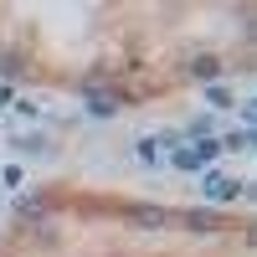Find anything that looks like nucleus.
Returning <instances> with one entry per match:
<instances>
[{"mask_svg": "<svg viewBox=\"0 0 257 257\" xmlns=\"http://www.w3.org/2000/svg\"><path fill=\"white\" fill-rule=\"evenodd\" d=\"M216 155H221V139H201L196 149H190V144H180L175 155H170V165H175V170H185V175H190V170H206V165L216 160Z\"/></svg>", "mask_w": 257, "mask_h": 257, "instance_id": "nucleus-1", "label": "nucleus"}, {"mask_svg": "<svg viewBox=\"0 0 257 257\" xmlns=\"http://www.w3.org/2000/svg\"><path fill=\"white\" fill-rule=\"evenodd\" d=\"M201 190H206L211 201H237V196H242V185L231 180V175H221V170H206V185H201Z\"/></svg>", "mask_w": 257, "mask_h": 257, "instance_id": "nucleus-2", "label": "nucleus"}, {"mask_svg": "<svg viewBox=\"0 0 257 257\" xmlns=\"http://www.w3.org/2000/svg\"><path fill=\"white\" fill-rule=\"evenodd\" d=\"M118 108H123L118 93H108V88H88V113H93V118H113Z\"/></svg>", "mask_w": 257, "mask_h": 257, "instance_id": "nucleus-3", "label": "nucleus"}, {"mask_svg": "<svg viewBox=\"0 0 257 257\" xmlns=\"http://www.w3.org/2000/svg\"><path fill=\"white\" fill-rule=\"evenodd\" d=\"M128 221L144 226V231H160V226L170 221V211H160V206H134V211H128Z\"/></svg>", "mask_w": 257, "mask_h": 257, "instance_id": "nucleus-4", "label": "nucleus"}, {"mask_svg": "<svg viewBox=\"0 0 257 257\" xmlns=\"http://www.w3.org/2000/svg\"><path fill=\"white\" fill-rule=\"evenodd\" d=\"M190 77L216 82V77H221V62H216V57H196V62H190Z\"/></svg>", "mask_w": 257, "mask_h": 257, "instance_id": "nucleus-5", "label": "nucleus"}, {"mask_svg": "<svg viewBox=\"0 0 257 257\" xmlns=\"http://www.w3.org/2000/svg\"><path fill=\"white\" fill-rule=\"evenodd\" d=\"M16 216H26V221H41V216H47V206H41L36 196H21V201H16Z\"/></svg>", "mask_w": 257, "mask_h": 257, "instance_id": "nucleus-6", "label": "nucleus"}, {"mask_svg": "<svg viewBox=\"0 0 257 257\" xmlns=\"http://www.w3.org/2000/svg\"><path fill=\"white\" fill-rule=\"evenodd\" d=\"M180 226H190V231H216V216H206V211H185Z\"/></svg>", "mask_w": 257, "mask_h": 257, "instance_id": "nucleus-7", "label": "nucleus"}, {"mask_svg": "<svg viewBox=\"0 0 257 257\" xmlns=\"http://www.w3.org/2000/svg\"><path fill=\"white\" fill-rule=\"evenodd\" d=\"M206 103H211V108H231V93L221 88V82H211V88H206Z\"/></svg>", "mask_w": 257, "mask_h": 257, "instance_id": "nucleus-8", "label": "nucleus"}, {"mask_svg": "<svg viewBox=\"0 0 257 257\" xmlns=\"http://www.w3.org/2000/svg\"><path fill=\"white\" fill-rule=\"evenodd\" d=\"M16 149H21V155H47V144H41L36 134H26V139H16Z\"/></svg>", "mask_w": 257, "mask_h": 257, "instance_id": "nucleus-9", "label": "nucleus"}, {"mask_svg": "<svg viewBox=\"0 0 257 257\" xmlns=\"http://www.w3.org/2000/svg\"><path fill=\"white\" fill-rule=\"evenodd\" d=\"M139 160H144V165H160V144H155V139H139Z\"/></svg>", "mask_w": 257, "mask_h": 257, "instance_id": "nucleus-10", "label": "nucleus"}, {"mask_svg": "<svg viewBox=\"0 0 257 257\" xmlns=\"http://www.w3.org/2000/svg\"><path fill=\"white\" fill-rule=\"evenodd\" d=\"M242 196H252V201H257V180H247V185H242Z\"/></svg>", "mask_w": 257, "mask_h": 257, "instance_id": "nucleus-11", "label": "nucleus"}, {"mask_svg": "<svg viewBox=\"0 0 257 257\" xmlns=\"http://www.w3.org/2000/svg\"><path fill=\"white\" fill-rule=\"evenodd\" d=\"M6 103H11V88H6V82H0V108H6Z\"/></svg>", "mask_w": 257, "mask_h": 257, "instance_id": "nucleus-12", "label": "nucleus"}, {"mask_svg": "<svg viewBox=\"0 0 257 257\" xmlns=\"http://www.w3.org/2000/svg\"><path fill=\"white\" fill-rule=\"evenodd\" d=\"M247 242H252V247H257V226H247Z\"/></svg>", "mask_w": 257, "mask_h": 257, "instance_id": "nucleus-13", "label": "nucleus"}]
</instances>
